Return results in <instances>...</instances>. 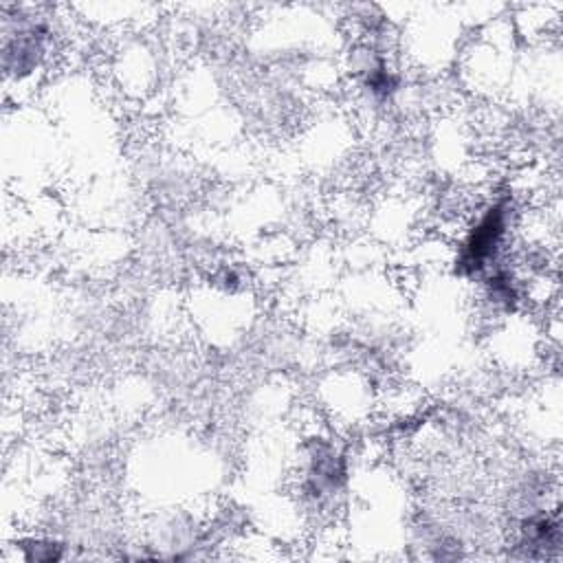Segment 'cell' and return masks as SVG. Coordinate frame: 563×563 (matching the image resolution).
I'll return each instance as SVG.
<instances>
[{
    "instance_id": "cell-1",
    "label": "cell",
    "mask_w": 563,
    "mask_h": 563,
    "mask_svg": "<svg viewBox=\"0 0 563 563\" xmlns=\"http://www.w3.org/2000/svg\"><path fill=\"white\" fill-rule=\"evenodd\" d=\"M512 229V209L506 200H493L462 231L455 251V273L462 277H484L501 266Z\"/></svg>"
}]
</instances>
